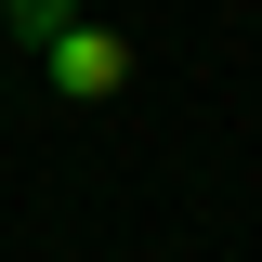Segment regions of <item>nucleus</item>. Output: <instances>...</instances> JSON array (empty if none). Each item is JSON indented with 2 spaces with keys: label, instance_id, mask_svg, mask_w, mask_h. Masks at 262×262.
<instances>
[{
  "label": "nucleus",
  "instance_id": "obj_2",
  "mask_svg": "<svg viewBox=\"0 0 262 262\" xmlns=\"http://www.w3.org/2000/svg\"><path fill=\"white\" fill-rule=\"evenodd\" d=\"M0 13H13L27 39H66V27H79V0H0Z\"/></svg>",
  "mask_w": 262,
  "mask_h": 262
},
{
  "label": "nucleus",
  "instance_id": "obj_1",
  "mask_svg": "<svg viewBox=\"0 0 262 262\" xmlns=\"http://www.w3.org/2000/svg\"><path fill=\"white\" fill-rule=\"evenodd\" d=\"M39 66H53V92L105 105V92L131 79V39H105V27H66V39H39Z\"/></svg>",
  "mask_w": 262,
  "mask_h": 262
}]
</instances>
